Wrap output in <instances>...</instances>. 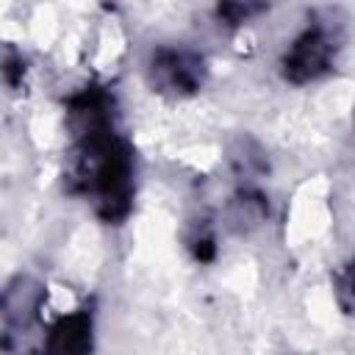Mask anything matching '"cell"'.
Wrapping results in <instances>:
<instances>
[{"mask_svg": "<svg viewBox=\"0 0 355 355\" xmlns=\"http://www.w3.org/2000/svg\"><path fill=\"white\" fill-rule=\"evenodd\" d=\"M261 11H266V6H258V3H222L216 8V17L225 19V25H241L252 14H261Z\"/></svg>", "mask_w": 355, "mask_h": 355, "instance_id": "obj_7", "label": "cell"}, {"mask_svg": "<svg viewBox=\"0 0 355 355\" xmlns=\"http://www.w3.org/2000/svg\"><path fill=\"white\" fill-rule=\"evenodd\" d=\"M205 58L183 47H158L150 55V86L169 97H189L205 83Z\"/></svg>", "mask_w": 355, "mask_h": 355, "instance_id": "obj_3", "label": "cell"}, {"mask_svg": "<svg viewBox=\"0 0 355 355\" xmlns=\"http://www.w3.org/2000/svg\"><path fill=\"white\" fill-rule=\"evenodd\" d=\"M266 216V200L258 191H241L233 202H230V222L239 230H250L258 222H263Z\"/></svg>", "mask_w": 355, "mask_h": 355, "instance_id": "obj_6", "label": "cell"}, {"mask_svg": "<svg viewBox=\"0 0 355 355\" xmlns=\"http://www.w3.org/2000/svg\"><path fill=\"white\" fill-rule=\"evenodd\" d=\"M94 344V313L89 305L61 316L44 336L39 355H92Z\"/></svg>", "mask_w": 355, "mask_h": 355, "instance_id": "obj_5", "label": "cell"}, {"mask_svg": "<svg viewBox=\"0 0 355 355\" xmlns=\"http://www.w3.org/2000/svg\"><path fill=\"white\" fill-rule=\"evenodd\" d=\"M349 294H352V300H355V280L349 283Z\"/></svg>", "mask_w": 355, "mask_h": 355, "instance_id": "obj_10", "label": "cell"}, {"mask_svg": "<svg viewBox=\"0 0 355 355\" xmlns=\"http://www.w3.org/2000/svg\"><path fill=\"white\" fill-rule=\"evenodd\" d=\"M338 50V39L333 36L330 25L313 22L308 25L286 50L283 55V78L291 83H311L333 69Z\"/></svg>", "mask_w": 355, "mask_h": 355, "instance_id": "obj_2", "label": "cell"}, {"mask_svg": "<svg viewBox=\"0 0 355 355\" xmlns=\"http://www.w3.org/2000/svg\"><path fill=\"white\" fill-rule=\"evenodd\" d=\"M191 252L197 261H211L214 252H216V244H214V233L211 230H200L194 239H191Z\"/></svg>", "mask_w": 355, "mask_h": 355, "instance_id": "obj_9", "label": "cell"}, {"mask_svg": "<svg viewBox=\"0 0 355 355\" xmlns=\"http://www.w3.org/2000/svg\"><path fill=\"white\" fill-rule=\"evenodd\" d=\"M69 189L86 194L103 222H122L133 208V147L114 125L72 136Z\"/></svg>", "mask_w": 355, "mask_h": 355, "instance_id": "obj_1", "label": "cell"}, {"mask_svg": "<svg viewBox=\"0 0 355 355\" xmlns=\"http://www.w3.org/2000/svg\"><path fill=\"white\" fill-rule=\"evenodd\" d=\"M22 72H25L22 55H17L11 47H6V53H3V80H6V86L17 89L22 83Z\"/></svg>", "mask_w": 355, "mask_h": 355, "instance_id": "obj_8", "label": "cell"}, {"mask_svg": "<svg viewBox=\"0 0 355 355\" xmlns=\"http://www.w3.org/2000/svg\"><path fill=\"white\" fill-rule=\"evenodd\" d=\"M44 302V286L28 275H17L6 288L0 300V316H3V349L11 352L14 338L28 330Z\"/></svg>", "mask_w": 355, "mask_h": 355, "instance_id": "obj_4", "label": "cell"}]
</instances>
